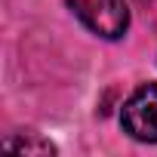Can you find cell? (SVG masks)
<instances>
[{"mask_svg": "<svg viewBox=\"0 0 157 157\" xmlns=\"http://www.w3.org/2000/svg\"><path fill=\"white\" fill-rule=\"evenodd\" d=\"M68 6L93 34L105 40H117L129 28V10L123 0H68Z\"/></svg>", "mask_w": 157, "mask_h": 157, "instance_id": "cell-1", "label": "cell"}, {"mask_svg": "<svg viewBox=\"0 0 157 157\" xmlns=\"http://www.w3.org/2000/svg\"><path fill=\"white\" fill-rule=\"evenodd\" d=\"M120 123L132 139L157 142V83H145L126 99L120 111Z\"/></svg>", "mask_w": 157, "mask_h": 157, "instance_id": "cell-2", "label": "cell"}, {"mask_svg": "<svg viewBox=\"0 0 157 157\" xmlns=\"http://www.w3.org/2000/svg\"><path fill=\"white\" fill-rule=\"evenodd\" d=\"M3 145H6L10 151H19V154H52V151H56L46 139H37L34 132H28V136L22 132V136H16V139H6Z\"/></svg>", "mask_w": 157, "mask_h": 157, "instance_id": "cell-3", "label": "cell"}]
</instances>
